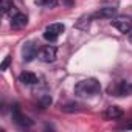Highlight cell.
<instances>
[{"label":"cell","mask_w":132,"mask_h":132,"mask_svg":"<svg viewBox=\"0 0 132 132\" xmlns=\"http://www.w3.org/2000/svg\"><path fill=\"white\" fill-rule=\"evenodd\" d=\"M101 90V84L95 79V78H87L79 81L75 86V93L81 98H89V96H95L98 95Z\"/></svg>","instance_id":"cell-1"},{"label":"cell","mask_w":132,"mask_h":132,"mask_svg":"<svg viewBox=\"0 0 132 132\" xmlns=\"http://www.w3.org/2000/svg\"><path fill=\"white\" fill-rule=\"evenodd\" d=\"M64 30H65V27H64L62 23H51V25H48V27L45 28L44 37H45L48 42H54V40L61 36V33H64Z\"/></svg>","instance_id":"cell-2"},{"label":"cell","mask_w":132,"mask_h":132,"mask_svg":"<svg viewBox=\"0 0 132 132\" xmlns=\"http://www.w3.org/2000/svg\"><path fill=\"white\" fill-rule=\"evenodd\" d=\"M39 47H37V44H34V42H27V44H23V47H22V59L25 61V62H30V61H33L34 57H37V54H39Z\"/></svg>","instance_id":"cell-3"},{"label":"cell","mask_w":132,"mask_h":132,"mask_svg":"<svg viewBox=\"0 0 132 132\" xmlns=\"http://www.w3.org/2000/svg\"><path fill=\"white\" fill-rule=\"evenodd\" d=\"M112 25L120 31V33H129L132 30V19L127 16H120L112 20Z\"/></svg>","instance_id":"cell-4"},{"label":"cell","mask_w":132,"mask_h":132,"mask_svg":"<svg viewBox=\"0 0 132 132\" xmlns=\"http://www.w3.org/2000/svg\"><path fill=\"white\" fill-rule=\"evenodd\" d=\"M13 120H14V123H16L17 126H20V127H31V126H33V121L20 112V109H19L17 104L13 107Z\"/></svg>","instance_id":"cell-5"},{"label":"cell","mask_w":132,"mask_h":132,"mask_svg":"<svg viewBox=\"0 0 132 132\" xmlns=\"http://www.w3.org/2000/svg\"><path fill=\"white\" fill-rule=\"evenodd\" d=\"M132 89L127 86V82H115L113 86L109 87V93H112L113 96H123L127 95Z\"/></svg>","instance_id":"cell-6"},{"label":"cell","mask_w":132,"mask_h":132,"mask_svg":"<svg viewBox=\"0 0 132 132\" xmlns=\"http://www.w3.org/2000/svg\"><path fill=\"white\" fill-rule=\"evenodd\" d=\"M39 57H40L44 62H53V61L56 59V48L51 47V45H47V47L40 48Z\"/></svg>","instance_id":"cell-7"},{"label":"cell","mask_w":132,"mask_h":132,"mask_svg":"<svg viewBox=\"0 0 132 132\" xmlns=\"http://www.w3.org/2000/svg\"><path fill=\"white\" fill-rule=\"evenodd\" d=\"M28 23V17L25 14H20V13H16L11 19V28L13 30H22L25 28Z\"/></svg>","instance_id":"cell-8"},{"label":"cell","mask_w":132,"mask_h":132,"mask_svg":"<svg viewBox=\"0 0 132 132\" xmlns=\"http://www.w3.org/2000/svg\"><path fill=\"white\" fill-rule=\"evenodd\" d=\"M123 117V110L117 106H109L104 112V118L106 120H118Z\"/></svg>","instance_id":"cell-9"},{"label":"cell","mask_w":132,"mask_h":132,"mask_svg":"<svg viewBox=\"0 0 132 132\" xmlns=\"http://www.w3.org/2000/svg\"><path fill=\"white\" fill-rule=\"evenodd\" d=\"M19 79H20L22 84H28V86H33V84L37 82V76H36L34 73H31V72H23V73L19 76Z\"/></svg>","instance_id":"cell-10"},{"label":"cell","mask_w":132,"mask_h":132,"mask_svg":"<svg viewBox=\"0 0 132 132\" xmlns=\"http://www.w3.org/2000/svg\"><path fill=\"white\" fill-rule=\"evenodd\" d=\"M115 14H117V8H113V6H106V8H101V10L95 14V17H107V19H112Z\"/></svg>","instance_id":"cell-11"},{"label":"cell","mask_w":132,"mask_h":132,"mask_svg":"<svg viewBox=\"0 0 132 132\" xmlns=\"http://www.w3.org/2000/svg\"><path fill=\"white\" fill-rule=\"evenodd\" d=\"M14 8L13 0H2V13H10Z\"/></svg>","instance_id":"cell-12"},{"label":"cell","mask_w":132,"mask_h":132,"mask_svg":"<svg viewBox=\"0 0 132 132\" xmlns=\"http://www.w3.org/2000/svg\"><path fill=\"white\" fill-rule=\"evenodd\" d=\"M39 5H44L47 8H54L57 5V0H37Z\"/></svg>","instance_id":"cell-13"},{"label":"cell","mask_w":132,"mask_h":132,"mask_svg":"<svg viewBox=\"0 0 132 132\" xmlns=\"http://www.w3.org/2000/svg\"><path fill=\"white\" fill-rule=\"evenodd\" d=\"M64 112H76L78 110V104H67V106H62Z\"/></svg>","instance_id":"cell-14"},{"label":"cell","mask_w":132,"mask_h":132,"mask_svg":"<svg viewBox=\"0 0 132 132\" xmlns=\"http://www.w3.org/2000/svg\"><path fill=\"white\" fill-rule=\"evenodd\" d=\"M10 62H11V56H6L5 59H3V62H2V65H0V70H6L8 69V65H10Z\"/></svg>","instance_id":"cell-15"},{"label":"cell","mask_w":132,"mask_h":132,"mask_svg":"<svg viewBox=\"0 0 132 132\" xmlns=\"http://www.w3.org/2000/svg\"><path fill=\"white\" fill-rule=\"evenodd\" d=\"M62 3L67 5V6H72V5H73V0H62Z\"/></svg>","instance_id":"cell-16"},{"label":"cell","mask_w":132,"mask_h":132,"mask_svg":"<svg viewBox=\"0 0 132 132\" xmlns=\"http://www.w3.org/2000/svg\"><path fill=\"white\" fill-rule=\"evenodd\" d=\"M129 40H130V44H132V33H130V36H129Z\"/></svg>","instance_id":"cell-17"}]
</instances>
